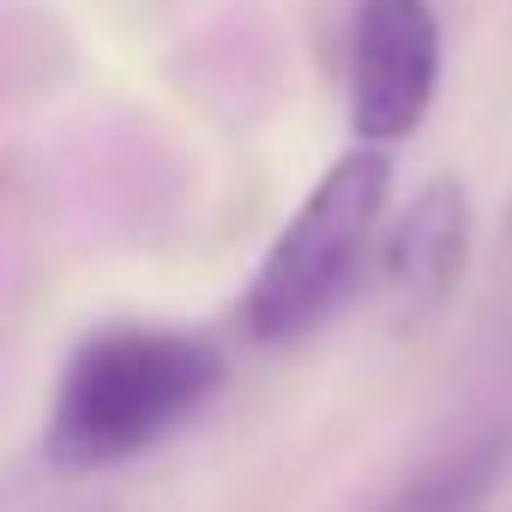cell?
<instances>
[{"label":"cell","mask_w":512,"mask_h":512,"mask_svg":"<svg viewBox=\"0 0 512 512\" xmlns=\"http://www.w3.org/2000/svg\"><path fill=\"white\" fill-rule=\"evenodd\" d=\"M434 0H356L350 7V133L356 145H404L440 97Z\"/></svg>","instance_id":"obj_3"},{"label":"cell","mask_w":512,"mask_h":512,"mask_svg":"<svg viewBox=\"0 0 512 512\" xmlns=\"http://www.w3.org/2000/svg\"><path fill=\"white\" fill-rule=\"evenodd\" d=\"M506 458H512V434H506V428H488V434H476V440L440 452L434 464H422V470H416L392 500H380L374 512H482V500H488V488L500 482Z\"/></svg>","instance_id":"obj_5"},{"label":"cell","mask_w":512,"mask_h":512,"mask_svg":"<svg viewBox=\"0 0 512 512\" xmlns=\"http://www.w3.org/2000/svg\"><path fill=\"white\" fill-rule=\"evenodd\" d=\"M470 260V193L458 175H434L386 229H380V278L404 326H428L464 284Z\"/></svg>","instance_id":"obj_4"},{"label":"cell","mask_w":512,"mask_h":512,"mask_svg":"<svg viewBox=\"0 0 512 512\" xmlns=\"http://www.w3.org/2000/svg\"><path fill=\"white\" fill-rule=\"evenodd\" d=\"M223 380L229 356L205 332L145 320L97 326L61 362L43 416V458L67 476L115 470L181 434L223 392Z\"/></svg>","instance_id":"obj_1"},{"label":"cell","mask_w":512,"mask_h":512,"mask_svg":"<svg viewBox=\"0 0 512 512\" xmlns=\"http://www.w3.org/2000/svg\"><path fill=\"white\" fill-rule=\"evenodd\" d=\"M392 217V151L350 145L326 163V175L302 193L290 223L272 235L260 272L241 296V332L253 344H296L332 320L350 296L356 272Z\"/></svg>","instance_id":"obj_2"}]
</instances>
